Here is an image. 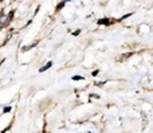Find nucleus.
<instances>
[{"instance_id": "obj_1", "label": "nucleus", "mask_w": 153, "mask_h": 133, "mask_svg": "<svg viewBox=\"0 0 153 133\" xmlns=\"http://www.w3.org/2000/svg\"><path fill=\"white\" fill-rule=\"evenodd\" d=\"M51 65H53V61H48L47 64L43 66V68H41V69H39V72H43V71H46V69H47V68H50Z\"/></svg>"}, {"instance_id": "obj_2", "label": "nucleus", "mask_w": 153, "mask_h": 133, "mask_svg": "<svg viewBox=\"0 0 153 133\" xmlns=\"http://www.w3.org/2000/svg\"><path fill=\"white\" fill-rule=\"evenodd\" d=\"M74 80H82V77H79V76H75Z\"/></svg>"}]
</instances>
